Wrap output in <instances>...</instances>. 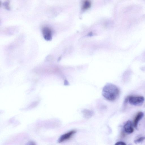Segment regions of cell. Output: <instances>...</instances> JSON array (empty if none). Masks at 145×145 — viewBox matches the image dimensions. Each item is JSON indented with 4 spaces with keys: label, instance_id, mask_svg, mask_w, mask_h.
I'll return each instance as SVG.
<instances>
[{
    "label": "cell",
    "instance_id": "obj_1",
    "mask_svg": "<svg viewBox=\"0 0 145 145\" xmlns=\"http://www.w3.org/2000/svg\"><path fill=\"white\" fill-rule=\"evenodd\" d=\"M119 94L118 88L112 84H107L103 89V96L106 99L110 101H115L118 98Z\"/></svg>",
    "mask_w": 145,
    "mask_h": 145
},
{
    "label": "cell",
    "instance_id": "obj_2",
    "mask_svg": "<svg viewBox=\"0 0 145 145\" xmlns=\"http://www.w3.org/2000/svg\"><path fill=\"white\" fill-rule=\"evenodd\" d=\"M144 98L142 96H129V101L131 105L140 106L142 105L144 101Z\"/></svg>",
    "mask_w": 145,
    "mask_h": 145
},
{
    "label": "cell",
    "instance_id": "obj_3",
    "mask_svg": "<svg viewBox=\"0 0 145 145\" xmlns=\"http://www.w3.org/2000/svg\"><path fill=\"white\" fill-rule=\"evenodd\" d=\"M43 37L45 40L47 41H50L52 39V30L49 27L47 26L43 27L42 30Z\"/></svg>",
    "mask_w": 145,
    "mask_h": 145
},
{
    "label": "cell",
    "instance_id": "obj_4",
    "mask_svg": "<svg viewBox=\"0 0 145 145\" xmlns=\"http://www.w3.org/2000/svg\"><path fill=\"white\" fill-rule=\"evenodd\" d=\"M76 132V131L75 130H72L63 135L58 139V142L60 143L69 139Z\"/></svg>",
    "mask_w": 145,
    "mask_h": 145
},
{
    "label": "cell",
    "instance_id": "obj_5",
    "mask_svg": "<svg viewBox=\"0 0 145 145\" xmlns=\"http://www.w3.org/2000/svg\"><path fill=\"white\" fill-rule=\"evenodd\" d=\"M144 113L142 112H139L137 114L133 122V125L136 129H137L138 123L140 121L144 116Z\"/></svg>",
    "mask_w": 145,
    "mask_h": 145
},
{
    "label": "cell",
    "instance_id": "obj_6",
    "mask_svg": "<svg viewBox=\"0 0 145 145\" xmlns=\"http://www.w3.org/2000/svg\"><path fill=\"white\" fill-rule=\"evenodd\" d=\"M124 129L125 132L127 133L130 134L133 132L134 129L132 126V122L131 121H128L126 122L124 126Z\"/></svg>",
    "mask_w": 145,
    "mask_h": 145
},
{
    "label": "cell",
    "instance_id": "obj_7",
    "mask_svg": "<svg viewBox=\"0 0 145 145\" xmlns=\"http://www.w3.org/2000/svg\"><path fill=\"white\" fill-rule=\"evenodd\" d=\"M145 139V137H141L135 140L134 142L136 144L140 143L143 141Z\"/></svg>",
    "mask_w": 145,
    "mask_h": 145
},
{
    "label": "cell",
    "instance_id": "obj_8",
    "mask_svg": "<svg viewBox=\"0 0 145 145\" xmlns=\"http://www.w3.org/2000/svg\"><path fill=\"white\" fill-rule=\"evenodd\" d=\"M115 145H126V144L122 141H119L116 143Z\"/></svg>",
    "mask_w": 145,
    "mask_h": 145
},
{
    "label": "cell",
    "instance_id": "obj_9",
    "mask_svg": "<svg viewBox=\"0 0 145 145\" xmlns=\"http://www.w3.org/2000/svg\"><path fill=\"white\" fill-rule=\"evenodd\" d=\"M25 145H36V144L34 141H30L27 143Z\"/></svg>",
    "mask_w": 145,
    "mask_h": 145
},
{
    "label": "cell",
    "instance_id": "obj_10",
    "mask_svg": "<svg viewBox=\"0 0 145 145\" xmlns=\"http://www.w3.org/2000/svg\"><path fill=\"white\" fill-rule=\"evenodd\" d=\"M90 5V3L89 2H85L84 4V7L85 8H87L88 7H89V6Z\"/></svg>",
    "mask_w": 145,
    "mask_h": 145
}]
</instances>
